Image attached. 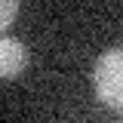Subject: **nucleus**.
<instances>
[{
  "label": "nucleus",
  "mask_w": 123,
  "mask_h": 123,
  "mask_svg": "<svg viewBox=\"0 0 123 123\" xmlns=\"http://www.w3.org/2000/svg\"><path fill=\"white\" fill-rule=\"evenodd\" d=\"M25 65H28V49L22 40H15L9 34H3V40H0V74L3 80H12L25 71Z\"/></svg>",
  "instance_id": "nucleus-2"
},
{
  "label": "nucleus",
  "mask_w": 123,
  "mask_h": 123,
  "mask_svg": "<svg viewBox=\"0 0 123 123\" xmlns=\"http://www.w3.org/2000/svg\"><path fill=\"white\" fill-rule=\"evenodd\" d=\"M92 89L102 105L123 111V46H111L95 59Z\"/></svg>",
  "instance_id": "nucleus-1"
},
{
  "label": "nucleus",
  "mask_w": 123,
  "mask_h": 123,
  "mask_svg": "<svg viewBox=\"0 0 123 123\" xmlns=\"http://www.w3.org/2000/svg\"><path fill=\"white\" fill-rule=\"evenodd\" d=\"M15 12H18V0H3V6H0V28L3 31L12 25Z\"/></svg>",
  "instance_id": "nucleus-3"
}]
</instances>
